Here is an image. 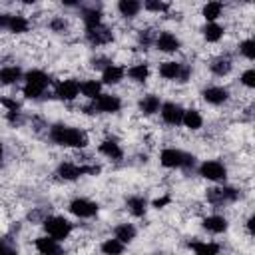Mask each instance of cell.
<instances>
[{
  "label": "cell",
  "instance_id": "cell-1",
  "mask_svg": "<svg viewBox=\"0 0 255 255\" xmlns=\"http://www.w3.org/2000/svg\"><path fill=\"white\" fill-rule=\"evenodd\" d=\"M50 137L54 143L58 145H70V147H84L88 143V135L76 128H68V126H54L50 129Z\"/></svg>",
  "mask_w": 255,
  "mask_h": 255
},
{
  "label": "cell",
  "instance_id": "cell-2",
  "mask_svg": "<svg viewBox=\"0 0 255 255\" xmlns=\"http://www.w3.org/2000/svg\"><path fill=\"white\" fill-rule=\"evenodd\" d=\"M50 84V78L42 72V70H32L26 74V86H24V96L26 98H40L46 90V86Z\"/></svg>",
  "mask_w": 255,
  "mask_h": 255
},
{
  "label": "cell",
  "instance_id": "cell-3",
  "mask_svg": "<svg viewBox=\"0 0 255 255\" xmlns=\"http://www.w3.org/2000/svg\"><path fill=\"white\" fill-rule=\"evenodd\" d=\"M159 161H161V165H165V167H189V165H193L195 159H193V155L183 153L181 149L167 147V149L161 151Z\"/></svg>",
  "mask_w": 255,
  "mask_h": 255
},
{
  "label": "cell",
  "instance_id": "cell-4",
  "mask_svg": "<svg viewBox=\"0 0 255 255\" xmlns=\"http://www.w3.org/2000/svg\"><path fill=\"white\" fill-rule=\"evenodd\" d=\"M44 227L48 231V237H52L56 241L66 239L70 235V231H72V223L68 219H64V217H48L44 221Z\"/></svg>",
  "mask_w": 255,
  "mask_h": 255
},
{
  "label": "cell",
  "instance_id": "cell-5",
  "mask_svg": "<svg viewBox=\"0 0 255 255\" xmlns=\"http://www.w3.org/2000/svg\"><path fill=\"white\" fill-rule=\"evenodd\" d=\"M159 76L165 78V80H181V82H185L187 76H189V68L177 64V62H163L159 66Z\"/></svg>",
  "mask_w": 255,
  "mask_h": 255
},
{
  "label": "cell",
  "instance_id": "cell-6",
  "mask_svg": "<svg viewBox=\"0 0 255 255\" xmlns=\"http://www.w3.org/2000/svg\"><path fill=\"white\" fill-rule=\"evenodd\" d=\"M120 108H122L120 98L112 96V94H100L94 100V110L104 112V114H116V112H120Z\"/></svg>",
  "mask_w": 255,
  "mask_h": 255
},
{
  "label": "cell",
  "instance_id": "cell-7",
  "mask_svg": "<svg viewBox=\"0 0 255 255\" xmlns=\"http://www.w3.org/2000/svg\"><path fill=\"white\" fill-rule=\"evenodd\" d=\"M199 173H201L205 179L223 181L225 175H227V169H225V165L219 163V161H203L201 167H199Z\"/></svg>",
  "mask_w": 255,
  "mask_h": 255
},
{
  "label": "cell",
  "instance_id": "cell-8",
  "mask_svg": "<svg viewBox=\"0 0 255 255\" xmlns=\"http://www.w3.org/2000/svg\"><path fill=\"white\" fill-rule=\"evenodd\" d=\"M239 197V191L233 187H213L207 191V199L211 203H227V201H235Z\"/></svg>",
  "mask_w": 255,
  "mask_h": 255
},
{
  "label": "cell",
  "instance_id": "cell-9",
  "mask_svg": "<svg viewBox=\"0 0 255 255\" xmlns=\"http://www.w3.org/2000/svg\"><path fill=\"white\" fill-rule=\"evenodd\" d=\"M70 211L78 217H92L98 213V205L90 199H74L70 203Z\"/></svg>",
  "mask_w": 255,
  "mask_h": 255
},
{
  "label": "cell",
  "instance_id": "cell-10",
  "mask_svg": "<svg viewBox=\"0 0 255 255\" xmlns=\"http://www.w3.org/2000/svg\"><path fill=\"white\" fill-rule=\"evenodd\" d=\"M161 118H163L167 124H171V126H177V124H181V118H183V110H181L177 104H173V102H167V104H163V106H161Z\"/></svg>",
  "mask_w": 255,
  "mask_h": 255
},
{
  "label": "cell",
  "instance_id": "cell-11",
  "mask_svg": "<svg viewBox=\"0 0 255 255\" xmlns=\"http://www.w3.org/2000/svg\"><path fill=\"white\" fill-rule=\"evenodd\" d=\"M36 249H38L40 255H64L60 243L56 239H52V237H40V239H36Z\"/></svg>",
  "mask_w": 255,
  "mask_h": 255
},
{
  "label": "cell",
  "instance_id": "cell-12",
  "mask_svg": "<svg viewBox=\"0 0 255 255\" xmlns=\"http://www.w3.org/2000/svg\"><path fill=\"white\" fill-rule=\"evenodd\" d=\"M86 36H88V40L92 42V44H96V46H102V44H108L110 40H112V32L106 28V26H96V28H88L86 30Z\"/></svg>",
  "mask_w": 255,
  "mask_h": 255
},
{
  "label": "cell",
  "instance_id": "cell-13",
  "mask_svg": "<svg viewBox=\"0 0 255 255\" xmlns=\"http://www.w3.org/2000/svg\"><path fill=\"white\" fill-rule=\"evenodd\" d=\"M80 94V84L76 80H64L58 84V90H56V96L62 98V100H74L76 96Z\"/></svg>",
  "mask_w": 255,
  "mask_h": 255
},
{
  "label": "cell",
  "instance_id": "cell-14",
  "mask_svg": "<svg viewBox=\"0 0 255 255\" xmlns=\"http://www.w3.org/2000/svg\"><path fill=\"white\" fill-rule=\"evenodd\" d=\"M227 96H229V92L225 88H221V86H211V88L203 90V100L209 102V104H215V106L223 104L227 100Z\"/></svg>",
  "mask_w": 255,
  "mask_h": 255
},
{
  "label": "cell",
  "instance_id": "cell-15",
  "mask_svg": "<svg viewBox=\"0 0 255 255\" xmlns=\"http://www.w3.org/2000/svg\"><path fill=\"white\" fill-rule=\"evenodd\" d=\"M155 46L161 50V52H175L179 48V40L171 34V32H161L155 40Z\"/></svg>",
  "mask_w": 255,
  "mask_h": 255
},
{
  "label": "cell",
  "instance_id": "cell-16",
  "mask_svg": "<svg viewBox=\"0 0 255 255\" xmlns=\"http://www.w3.org/2000/svg\"><path fill=\"white\" fill-rule=\"evenodd\" d=\"M84 173H86V167H80V165H76V163H62V165L58 167V175H60L62 179H70V181L78 179V177L84 175Z\"/></svg>",
  "mask_w": 255,
  "mask_h": 255
},
{
  "label": "cell",
  "instance_id": "cell-17",
  "mask_svg": "<svg viewBox=\"0 0 255 255\" xmlns=\"http://www.w3.org/2000/svg\"><path fill=\"white\" fill-rule=\"evenodd\" d=\"M124 68L122 66H116V64H110L106 70H102V80L106 84H118L124 80Z\"/></svg>",
  "mask_w": 255,
  "mask_h": 255
},
{
  "label": "cell",
  "instance_id": "cell-18",
  "mask_svg": "<svg viewBox=\"0 0 255 255\" xmlns=\"http://www.w3.org/2000/svg\"><path fill=\"white\" fill-rule=\"evenodd\" d=\"M203 227L211 233H223L227 229V219L221 215H209L203 219Z\"/></svg>",
  "mask_w": 255,
  "mask_h": 255
},
{
  "label": "cell",
  "instance_id": "cell-19",
  "mask_svg": "<svg viewBox=\"0 0 255 255\" xmlns=\"http://www.w3.org/2000/svg\"><path fill=\"white\" fill-rule=\"evenodd\" d=\"M80 92H82L86 98L96 100V98L102 94V84H100V82H96V80H86V82H82V84H80Z\"/></svg>",
  "mask_w": 255,
  "mask_h": 255
},
{
  "label": "cell",
  "instance_id": "cell-20",
  "mask_svg": "<svg viewBox=\"0 0 255 255\" xmlns=\"http://www.w3.org/2000/svg\"><path fill=\"white\" fill-rule=\"evenodd\" d=\"M181 124H185V128H189V129H199L201 124H203V120H201V116H199L197 110H183Z\"/></svg>",
  "mask_w": 255,
  "mask_h": 255
},
{
  "label": "cell",
  "instance_id": "cell-21",
  "mask_svg": "<svg viewBox=\"0 0 255 255\" xmlns=\"http://www.w3.org/2000/svg\"><path fill=\"white\" fill-rule=\"evenodd\" d=\"M100 151H102L104 155L112 157V159H120V157L124 155V153H122V147H120V143H118L116 139H106V141H102Z\"/></svg>",
  "mask_w": 255,
  "mask_h": 255
},
{
  "label": "cell",
  "instance_id": "cell-22",
  "mask_svg": "<svg viewBox=\"0 0 255 255\" xmlns=\"http://www.w3.org/2000/svg\"><path fill=\"white\" fill-rule=\"evenodd\" d=\"M189 247L195 251V255H217L219 253V245L207 243V241H193L189 243Z\"/></svg>",
  "mask_w": 255,
  "mask_h": 255
},
{
  "label": "cell",
  "instance_id": "cell-23",
  "mask_svg": "<svg viewBox=\"0 0 255 255\" xmlns=\"http://www.w3.org/2000/svg\"><path fill=\"white\" fill-rule=\"evenodd\" d=\"M147 203H145V199L143 197H137V195H133V197H129L128 199V209H129V213L131 215H135V217H141V215H145V207Z\"/></svg>",
  "mask_w": 255,
  "mask_h": 255
},
{
  "label": "cell",
  "instance_id": "cell-24",
  "mask_svg": "<svg viewBox=\"0 0 255 255\" xmlns=\"http://www.w3.org/2000/svg\"><path fill=\"white\" fill-rule=\"evenodd\" d=\"M135 237V227L129 225V223H122L116 227V239L122 241V243H129L131 239Z\"/></svg>",
  "mask_w": 255,
  "mask_h": 255
},
{
  "label": "cell",
  "instance_id": "cell-25",
  "mask_svg": "<svg viewBox=\"0 0 255 255\" xmlns=\"http://www.w3.org/2000/svg\"><path fill=\"white\" fill-rule=\"evenodd\" d=\"M20 76H22L20 68H16V66H6V68L0 70V84H14V82L20 80Z\"/></svg>",
  "mask_w": 255,
  "mask_h": 255
},
{
  "label": "cell",
  "instance_id": "cell-26",
  "mask_svg": "<svg viewBox=\"0 0 255 255\" xmlns=\"http://www.w3.org/2000/svg\"><path fill=\"white\" fill-rule=\"evenodd\" d=\"M139 8H141V4H139L137 0H120V4H118V10H120L124 16H128V18L135 16V14L139 12Z\"/></svg>",
  "mask_w": 255,
  "mask_h": 255
},
{
  "label": "cell",
  "instance_id": "cell-27",
  "mask_svg": "<svg viewBox=\"0 0 255 255\" xmlns=\"http://www.w3.org/2000/svg\"><path fill=\"white\" fill-rule=\"evenodd\" d=\"M203 36H205L207 42H217L223 36V28L219 24H215V22H207L203 26Z\"/></svg>",
  "mask_w": 255,
  "mask_h": 255
},
{
  "label": "cell",
  "instance_id": "cell-28",
  "mask_svg": "<svg viewBox=\"0 0 255 255\" xmlns=\"http://www.w3.org/2000/svg\"><path fill=\"white\" fill-rule=\"evenodd\" d=\"M139 110L145 114V116H151L159 110V98L157 96H145L141 102H139Z\"/></svg>",
  "mask_w": 255,
  "mask_h": 255
},
{
  "label": "cell",
  "instance_id": "cell-29",
  "mask_svg": "<svg viewBox=\"0 0 255 255\" xmlns=\"http://www.w3.org/2000/svg\"><path fill=\"white\" fill-rule=\"evenodd\" d=\"M84 24H86V30L88 28H96L102 24V12L96 10V8H88L84 10Z\"/></svg>",
  "mask_w": 255,
  "mask_h": 255
},
{
  "label": "cell",
  "instance_id": "cell-30",
  "mask_svg": "<svg viewBox=\"0 0 255 255\" xmlns=\"http://www.w3.org/2000/svg\"><path fill=\"white\" fill-rule=\"evenodd\" d=\"M211 72L215 76H225L231 72V60L229 58H215L211 62Z\"/></svg>",
  "mask_w": 255,
  "mask_h": 255
},
{
  "label": "cell",
  "instance_id": "cell-31",
  "mask_svg": "<svg viewBox=\"0 0 255 255\" xmlns=\"http://www.w3.org/2000/svg\"><path fill=\"white\" fill-rule=\"evenodd\" d=\"M147 74H149V68L147 64H135L128 70V76L133 80V82H145L147 80Z\"/></svg>",
  "mask_w": 255,
  "mask_h": 255
},
{
  "label": "cell",
  "instance_id": "cell-32",
  "mask_svg": "<svg viewBox=\"0 0 255 255\" xmlns=\"http://www.w3.org/2000/svg\"><path fill=\"white\" fill-rule=\"evenodd\" d=\"M221 10H223V6L219 2H207L203 6V16H205L207 22H215L221 16Z\"/></svg>",
  "mask_w": 255,
  "mask_h": 255
},
{
  "label": "cell",
  "instance_id": "cell-33",
  "mask_svg": "<svg viewBox=\"0 0 255 255\" xmlns=\"http://www.w3.org/2000/svg\"><path fill=\"white\" fill-rule=\"evenodd\" d=\"M8 30L14 32V34H22L28 30V20L24 16H10V22H8Z\"/></svg>",
  "mask_w": 255,
  "mask_h": 255
},
{
  "label": "cell",
  "instance_id": "cell-34",
  "mask_svg": "<svg viewBox=\"0 0 255 255\" xmlns=\"http://www.w3.org/2000/svg\"><path fill=\"white\" fill-rule=\"evenodd\" d=\"M102 251L106 255H122L124 253V243L118 239H108L102 243Z\"/></svg>",
  "mask_w": 255,
  "mask_h": 255
},
{
  "label": "cell",
  "instance_id": "cell-35",
  "mask_svg": "<svg viewBox=\"0 0 255 255\" xmlns=\"http://www.w3.org/2000/svg\"><path fill=\"white\" fill-rule=\"evenodd\" d=\"M239 50H241V54H243L245 58H249V60L255 58V42H253V40H245V42H241Z\"/></svg>",
  "mask_w": 255,
  "mask_h": 255
},
{
  "label": "cell",
  "instance_id": "cell-36",
  "mask_svg": "<svg viewBox=\"0 0 255 255\" xmlns=\"http://www.w3.org/2000/svg\"><path fill=\"white\" fill-rule=\"evenodd\" d=\"M143 6H145L147 10H151V12H165V10L169 8L167 2H157V0H145Z\"/></svg>",
  "mask_w": 255,
  "mask_h": 255
},
{
  "label": "cell",
  "instance_id": "cell-37",
  "mask_svg": "<svg viewBox=\"0 0 255 255\" xmlns=\"http://www.w3.org/2000/svg\"><path fill=\"white\" fill-rule=\"evenodd\" d=\"M241 82H243L247 88H253V86H255V70H245L243 76H241Z\"/></svg>",
  "mask_w": 255,
  "mask_h": 255
},
{
  "label": "cell",
  "instance_id": "cell-38",
  "mask_svg": "<svg viewBox=\"0 0 255 255\" xmlns=\"http://www.w3.org/2000/svg\"><path fill=\"white\" fill-rule=\"evenodd\" d=\"M2 106H6L8 112H20V104L16 100H10V98H0Z\"/></svg>",
  "mask_w": 255,
  "mask_h": 255
},
{
  "label": "cell",
  "instance_id": "cell-39",
  "mask_svg": "<svg viewBox=\"0 0 255 255\" xmlns=\"http://www.w3.org/2000/svg\"><path fill=\"white\" fill-rule=\"evenodd\" d=\"M110 64H112V62H108L106 58H98V60H94V68H102V70H106Z\"/></svg>",
  "mask_w": 255,
  "mask_h": 255
},
{
  "label": "cell",
  "instance_id": "cell-40",
  "mask_svg": "<svg viewBox=\"0 0 255 255\" xmlns=\"http://www.w3.org/2000/svg\"><path fill=\"white\" fill-rule=\"evenodd\" d=\"M52 28L58 32V30H64L66 28V22L64 20H60V18H56V20H52Z\"/></svg>",
  "mask_w": 255,
  "mask_h": 255
},
{
  "label": "cell",
  "instance_id": "cell-41",
  "mask_svg": "<svg viewBox=\"0 0 255 255\" xmlns=\"http://www.w3.org/2000/svg\"><path fill=\"white\" fill-rule=\"evenodd\" d=\"M167 203H169V197L165 195V197H159V199H155V201H153V207H157V209H159V207H163V205H167Z\"/></svg>",
  "mask_w": 255,
  "mask_h": 255
},
{
  "label": "cell",
  "instance_id": "cell-42",
  "mask_svg": "<svg viewBox=\"0 0 255 255\" xmlns=\"http://www.w3.org/2000/svg\"><path fill=\"white\" fill-rule=\"evenodd\" d=\"M8 22H10V16L8 14H0V30L8 28Z\"/></svg>",
  "mask_w": 255,
  "mask_h": 255
},
{
  "label": "cell",
  "instance_id": "cell-43",
  "mask_svg": "<svg viewBox=\"0 0 255 255\" xmlns=\"http://www.w3.org/2000/svg\"><path fill=\"white\" fill-rule=\"evenodd\" d=\"M6 249H8V247L4 245V241H0V255H4V253H6Z\"/></svg>",
  "mask_w": 255,
  "mask_h": 255
},
{
  "label": "cell",
  "instance_id": "cell-44",
  "mask_svg": "<svg viewBox=\"0 0 255 255\" xmlns=\"http://www.w3.org/2000/svg\"><path fill=\"white\" fill-rule=\"evenodd\" d=\"M253 221H255V219H253V217H249V221H247V227H249V231H253Z\"/></svg>",
  "mask_w": 255,
  "mask_h": 255
},
{
  "label": "cell",
  "instance_id": "cell-45",
  "mask_svg": "<svg viewBox=\"0 0 255 255\" xmlns=\"http://www.w3.org/2000/svg\"><path fill=\"white\" fill-rule=\"evenodd\" d=\"M4 255H18V253H16L14 249H6V253H4Z\"/></svg>",
  "mask_w": 255,
  "mask_h": 255
},
{
  "label": "cell",
  "instance_id": "cell-46",
  "mask_svg": "<svg viewBox=\"0 0 255 255\" xmlns=\"http://www.w3.org/2000/svg\"><path fill=\"white\" fill-rule=\"evenodd\" d=\"M0 157H2V143H0Z\"/></svg>",
  "mask_w": 255,
  "mask_h": 255
}]
</instances>
